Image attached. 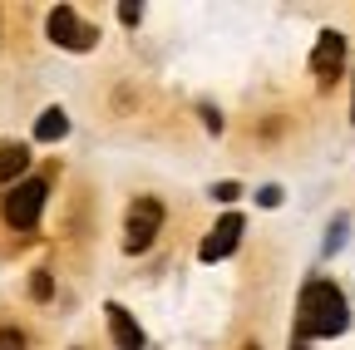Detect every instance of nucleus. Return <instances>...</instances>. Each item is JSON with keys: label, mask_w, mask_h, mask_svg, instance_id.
Listing matches in <instances>:
<instances>
[{"label": "nucleus", "mask_w": 355, "mask_h": 350, "mask_svg": "<svg viewBox=\"0 0 355 350\" xmlns=\"http://www.w3.org/2000/svg\"><path fill=\"white\" fill-rule=\"evenodd\" d=\"M350 331V301L336 281L311 277L296 296V340H336Z\"/></svg>", "instance_id": "obj_1"}, {"label": "nucleus", "mask_w": 355, "mask_h": 350, "mask_svg": "<svg viewBox=\"0 0 355 350\" xmlns=\"http://www.w3.org/2000/svg\"><path fill=\"white\" fill-rule=\"evenodd\" d=\"M163 222H168V207H163L158 198H133L128 212H123V252H128V256L148 252V247L158 242Z\"/></svg>", "instance_id": "obj_2"}, {"label": "nucleus", "mask_w": 355, "mask_h": 350, "mask_svg": "<svg viewBox=\"0 0 355 350\" xmlns=\"http://www.w3.org/2000/svg\"><path fill=\"white\" fill-rule=\"evenodd\" d=\"M44 202H50V183H44V178H20L15 188H6V202H0V217H6L10 227L30 232V227L40 222Z\"/></svg>", "instance_id": "obj_3"}, {"label": "nucleus", "mask_w": 355, "mask_h": 350, "mask_svg": "<svg viewBox=\"0 0 355 350\" xmlns=\"http://www.w3.org/2000/svg\"><path fill=\"white\" fill-rule=\"evenodd\" d=\"M44 35H50L60 50H74V55L94 50V40H99V30L89 25V20H79L74 6H55L50 15H44Z\"/></svg>", "instance_id": "obj_4"}, {"label": "nucleus", "mask_w": 355, "mask_h": 350, "mask_svg": "<svg viewBox=\"0 0 355 350\" xmlns=\"http://www.w3.org/2000/svg\"><path fill=\"white\" fill-rule=\"evenodd\" d=\"M311 74H316L321 89H331V84L345 74V35L340 30H321L316 45H311Z\"/></svg>", "instance_id": "obj_5"}, {"label": "nucleus", "mask_w": 355, "mask_h": 350, "mask_svg": "<svg viewBox=\"0 0 355 350\" xmlns=\"http://www.w3.org/2000/svg\"><path fill=\"white\" fill-rule=\"evenodd\" d=\"M242 232H247V217L242 212H222L217 222H212V232L198 242V256L202 261H227L242 247Z\"/></svg>", "instance_id": "obj_6"}, {"label": "nucleus", "mask_w": 355, "mask_h": 350, "mask_svg": "<svg viewBox=\"0 0 355 350\" xmlns=\"http://www.w3.org/2000/svg\"><path fill=\"white\" fill-rule=\"evenodd\" d=\"M104 316H109V335H114V350H144V345H148L144 326L133 321V311H123L119 301H104Z\"/></svg>", "instance_id": "obj_7"}, {"label": "nucleus", "mask_w": 355, "mask_h": 350, "mask_svg": "<svg viewBox=\"0 0 355 350\" xmlns=\"http://www.w3.org/2000/svg\"><path fill=\"white\" fill-rule=\"evenodd\" d=\"M25 168H30V148L25 143H0V188H15Z\"/></svg>", "instance_id": "obj_8"}, {"label": "nucleus", "mask_w": 355, "mask_h": 350, "mask_svg": "<svg viewBox=\"0 0 355 350\" xmlns=\"http://www.w3.org/2000/svg\"><path fill=\"white\" fill-rule=\"evenodd\" d=\"M64 134H69V114L64 109H44L35 119V143H60Z\"/></svg>", "instance_id": "obj_9"}, {"label": "nucleus", "mask_w": 355, "mask_h": 350, "mask_svg": "<svg viewBox=\"0 0 355 350\" xmlns=\"http://www.w3.org/2000/svg\"><path fill=\"white\" fill-rule=\"evenodd\" d=\"M345 237H350V217L340 212V217H331V227H326V247H321V256H336V252L345 247Z\"/></svg>", "instance_id": "obj_10"}, {"label": "nucleus", "mask_w": 355, "mask_h": 350, "mask_svg": "<svg viewBox=\"0 0 355 350\" xmlns=\"http://www.w3.org/2000/svg\"><path fill=\"white\" fill-rule=\"evenodd\" d=\"M30 296H35V301H50V296H55V277H50V272H35V277H30Z\"/></svg>", "instance_id": "obj_11"}, {"label": "nucleus", "mask_w": 355, "mask_h": 350, "mask_svg": "<svg viewBox=\"0 0 355 350\" xmlns=\"http://www.w3.org/2000/svg\"><path fill=\"white\" fill-rule=\"evenodd\" d=\"M282 202H286V188H282V183L257 188V207H282Z\"/></svg>", "instance_id": "obj_12"}, {"label": "nucleus", "mask_w": 355, "mask_h": 350, "mask_svg": "<svg viewBox=\"0 0 355 350\" xmlns=\"http://www.w3.org/2000/svg\"><path fill=\"white\" fill-rule=\"evenodd\" d=\"M207 193H212L217 202H237V198H242V183H232V178H222V183H212Z\"/></svg>", "instance_id": "obj_13"}, {"label": "nucleus", "mask_w": 355, "mask_h": 350, "mask_svg": "<svg viewBox=\"0 0 355 350\" xmlns=\"http://www.w3.org/2000/svg\"><path fill=\"white\" fill-rule=\"evenodd\" d=\"M0 350H25V335L15 326H0Z\"/></svg>", "instance_id": "obj_14"}, {"label": "nucleus", "mask_w": 355, "mask_h": 350, "mask_svg": "<svg viewBox=\"0 0 355 350\" xmlns=\"http://www.w3.org/2000/svg\"><path fill=\"white\" fill-rule=\"evenodd\" d=\"M119 20H123V25H139V20H144V6H119Z\"/></svg>", "instance_id": "obj_15"}, {"label": "nucleus", "mask_w": 355, "mask_h": 350, "mask_svg": "<svg viewBox=\"0 0 355 350\" xmlns=\"http://www.w3.org/2000/svg\"><path fill=\"white\" fill-rule=\"evenodd\" d=\"M202 123H207V128H212V134H222V114H217V109H212V104H202Z\"/></svg>", "instance_id": "obj_16"}, {"label": "nucleus", "mask_w": 355, "mask_h": 350, "mask_svg": "<svg viewBox=\"0 0 355 350\" xmlns=\"http://www.w3.org/2000/svg\"><path fill=\"white\" fill-rule=\"evenodd\" d=\"M291 350H311V345H306V340H291Z\"/></svg>", "instance_id": "obj_17"}, {"label": "nucleus", "mask_w": 355, "mask_h": 350, "mask_svg": "<svg viewBox=\"0 0 355 350\" xmlns=\"http://www.w3.org/2000/svg\"><path fill=\"white\" fill-rule=\"evenodd\" d=\"M350 123H355V89H350Z\"/></svg>", "instance_id": "obj_18"}, {"label": "nucleus", "mask_w": 355, "mask_h": 350, "mask_svg": "<svg viewBox=\"0 0 355 350\" xmlns=\"http://www.w3.org/2000/svg\"><path fill=\"white\" fill-rule=\"evenodd\" d=\"M242 350H261V345H257V340H247V345H242Z\"/></svg>", "instance_id": "obj_19"}, {"label": "nucleus", "mask_w": 355, "mask_h": 350, "mask_svg": "<svg viewBox=\"0 0 355 350\" xmlns=\"http://www.w3.org/2000/svg\"><path fill=\"white\" fill-rule=\"evenodd\" d=\"M74 350H79V345H74Z\"/></svg>", "instance_id": "obj_20"}]
</instances>
